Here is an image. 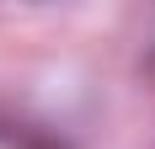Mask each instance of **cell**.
Here are the masks:
<instances>
[]
</instances>
